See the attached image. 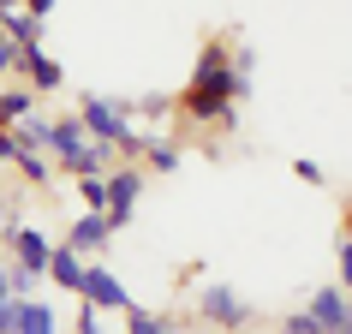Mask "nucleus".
I'll list each match as a JSON object with an SVG mask.
<instances>
[{"label": "nucleus", "instance_id": "obj_1", "mask_svg": "<svg viewBox=\"0 0 352 334\" xmlns=\"http://www.w3.org/2000/svg\"><path fill=\"white\" fill-rule=\"evenodd\" d=\"M245 84L233 72V30L227 36H204L197 48V66H191V84L173 96V113L186 126H209V131H239V102H245Z\"/></svg>", "mask_w": 352, "mask_h": 334}, {"label": "nucleus", "instance_id": "obj_2", "mask_svg": "<svg viewBox=\"0 0 352 334\" xmlns=\"http://www.w3.org/2000/svg\"><path fill=\"white\" fill-rule=\"evenodd\" d=\"M78 120H84V131H90L96 144H108L120 162H138L144 155V131L131 126L138 113H131V102H120V96H96V90H84L78 96Z\"/></svg>", "mask_w": 352, "mask_h": 334}, {"label": "nucleus", "instance_id": "obj_3", "mask_svg": "<svg viewBox=\"0 0 352 334\" xmlns=\"http://www.w3.org/2000/svg\"><path fill=\"white\" fill-rule=\"evenodd\" d=\"M191 316H197V322H209L215 334H245L251 322H257V311L245 304V293H233L227 280H209L204 293H197V311H191Z\"/></svg>", "mask_w": 352, "mask_h": 334}, {"label": "nucleus", "instance_id": "obj_4", "mask_svg": "<svg viewBox=\"0 0 352 334\" xmlns=\"http://www.w3.org/2000/svg\"><path fill=\"white\" fill-rule=\"evenodd\" d=\"M144 162H113L108 167V209H102V221H108V233H126L131 227V209H138V197H144Z\"/></svg>", "mask_w": 352, "mask_h": 334}, {"label": "nucleus", "instance_id": "obj_5", "mask_svg": "<svg viewBox=\"0 0 352 334\" xmlns=\"http://www.w3.org/2000/svg\"><path fill=\"white\" fill-rule=\"evenodd\" d=\"M305 316H311L322 334H346V322H352V293L340 287V280H329V287H316V293L305 298Z\"/></svg>", "mask_w": 352, "mask_h": 334}, {"label": "nucleus", "instance_id": "obj_6", "mask_svg": "<svg viewBox=\"0 0 352 334\" xmlns=\"http://www.w3.org/2000/svg\"><path fill=\"white\" fill-rule=\"evenodd\" d=\"M19 84H24V90H36V96H60V90H66V66H60L42 42H36V48H19Z\"/></svg>", "mask_w": 352, "mask_h": 334}, {"label": "nucleus", "instance_id": "obj_7", "mask_svg": "<svg viewBox=\"0 0 352 334\" xmlns=\"http://www.w3.org/2000/svg\"><path fill=\"white\" fill-rule=\"evenodd\" d=\"M78 298H84V304H96V311H126V304H131V293L120 287V275H113L102 257L84 263V293H78Z\"/></svg>", "mask_w": 352, "mask_h": 334}, {"label": "nucleus", "instance_id": "obj_8", "mask_svg": "<svg viewBox=\"0 0 352 334\" xmlns=\"http://www.w3.org/2000/svg\"><path fill=\"white\" fill-rule=\"evenodd\" d=\"M108 221H102V215H96V209H84V215H72V227H66V251H78V257L90 263V257H102V251H108Z\"/></svg>", "mask_w": 352, "mask_h": 334}, {"label": "nucleus", "instance_id": "obj_9", "mask_svg": "<svg viewBox=\"0 0 352 334\" xmlns=\"http://www.w3.org/2000/svg\"><path fill=\"white\" fill-rule=\"evenodd\" d=\"M144 173H179L186 167V149H179V137H167V131H144Z\"/></svg>", "mask_w": 352, "mask_h": 334}, {"label": "nucleus", "instance_id": "obj_10", "mask_svg": "<svg viewBox=\"0 0 352 334\" xmlns=\"http://www.w3.org/2000/svg\"><path fill=\"white\" fill-rule=\"evenodd\" d=\"M6 167H12V173H19V179H24V186H36V191H48V186H54V179H60V173H54V155H48V149H12V162H6Z\"/></svg>", "mask_w": 352, "mask_h": 334}, {"label": "nucleus", "instance_id": "obj_11", "mask_svg": "<svg viewBox=\"0 0 352 334\" xmlns=\"http://www.w3.org/2000/svg\"><path fill=\"white\" fill-rule=\"evenodd\" d=\"M126 334H186V316L173 311H144V304H126Z\"/></svg>", "mask_w": 352, "mask_h": 334}, {"label": "nucleus", "instance_id": "obj_12", "mask_svg": "<svg viewBox=\"0 0 352 334\" xmlns=\"http://www.w3.org/2000/svg\"><path fill=\"white\" fill-rule=\"evenodd\" d=\"M48 280H54L60 293H84V257L78 251H66V245H54V257H48Z\"/></svg>", "mask_w": 352, "mask_h": 334}, {"label": "nucleus", "instance_id": "obj_13", "mask_svg": "<svg viewBox=\"0 0 352 334\" xmlns=\"http://www.w3.org/2000/svg\"><path fill=\"white\" fill-rule=\"evenodd\" d=\"M36 102H42V96H36V90H24L19 78H12V84H0V131H12L24 113H36Z\"/></svg>", "mask_w": 352, "mask_h": 334}, {"label": "nucleus", "instance_id": "obj_14", "mask_svg": "<svg viewBox=\"0 0 352 334\" xmlns=\"http://www.w3.org/2000/svg\"><path fill=\"white\" fill-rule=\"evenodd\" d=\"M0 30H6V36L19 42V48H36V42H42V19H30L24 6H12V12H0Z\"/></svg>", "mask_w": 352, "mask_h": 334}, {"label": "nucleus", "instance_id": "obj_15", "mask_svg": "<svg viewBox=\"0 0 352 334\" xmlns=\"http://www.w3.org/2000/svg\"><path fill=\"white\" fill-rule=\"evenodd\" d=\"M12 137H19L24 149H48V137H54V113H24L19 126H12Z\"/></svg>", "mask_w": 352, "mask_h": 334}, {"label": "nucleus", "instance_id": "obj_16", "mask_svg": "<svg viewBox=\"0 0 352 334\" xmlns=\"http://www.w3.org/2000/svg\"><path fill=\"white\" fill-rule=\"evenodd\" d=\"M72 186H78V203L84 209H96V215L108 209V173H78Z\"/></svg>", "mask_w": 352, "mask_h": 334}, {"label": "nucleus", "instance_id": "obj_17", "mask_svg": "<svg viewBox=\"0 0 352 334\" xmlns=\"http://www.w3.org/2000/svg\"><path fill=\"white\" fill-rule=\"evenodd\" d=\"M131 113H144V120H155V126H167V120H173V96L149 90V96H138V102H131Z\"/></svg>", "mask_w": 352, "mask_h": 334}, {"label": "nucleus", "instance_id": "obj_18", "mask_svg": "<svg viewBox=\"0 0 352 334\" xmlns=\"http://www.w3.org/2000/svg\"><path fill=\"white\" fill-rule=\"evenodd\" d=\"M233 72H239L245 90L257 84V48H251V42H239V36H233Z\"/></svg>", "mask_w": 352, "mask_h": 334}, {"label": "nucleus", "instance_id": "obj_19", "mask_svg": "<svg viewBox=\"0 0 352 334\" xmlns=\"http://www.w3.org/2000/svg\"><path fill=\"white\" fill-rule=\"evenodd\" d=\"M36 287H42V275H30V269H19V263L6 269V293L12 298H36Z\"/></svg>", "mask_w": 352, "mask_h": 334}, {"label": "nucleus", "instance_id": "obj_20", "mask_svg": "<svg viewBox=\"0 0 352 334\" xmlns=\"http://www.w3.org/2000/svg\"><path fill=\"white\" fill-rule=\"evenodd\" d=\"M12 78H19V42L0 30V84H12Z\"/></svg>", "mask_w": 352, "mask_h": 334}, {"label": "nucleus", "instance_id": "obj_21", "mask_svg": "<svg viewBox=\"0 0 352 334\" xmlns=\"http://www.w3.org/2000/svg\"><path fill=\"white\" fill-rule=\"evenodd\" d=\"M72 334H102V311L78 298V316H72Z\"/></svg>", "mask_w": 352, "mask_h": 334}, {"label": "nucleus", "instance_id": "obj_22", "mask_svg": "<svg viewBox=\"0 0 352 334\" xmlns=\"http://www.w3.org/2000/svg\"><path fill=\"white\" fill-rule=\"evenodd\" d=\"M293 173H298V186H329L322 162H311V155H298V162H293Z\"/></svg>", "mask_w": 352, "mask_h": 334}, {"label": "nucleus", "instance_id": "obj_23", "mask_svg": "<svg viewBox=\"0 0 352 334\" xmlns=\"http://www.w3.org/2000/svg\"><path fill=\"white\" fill-rule=\"evenodd\" d=\"M275 334H316V322H311L305 311H287V316L275 322Z\"/></svg>", "mask_w": 352, "mask_h": 334}, {"label": "nucleus", "instance_id": "obj_24", "mask_svg": "<svg viewBox=\"0 0 352 334\" xmlns=\"http://www.w3.org/2000/svg\"><path fill=\"white\" fill-rule=\"evenodd\" d=\"M0 334H12V293L0 287Z\"/></svg>", "mask_w": 352, "mask_h": 334}, {"label": "nucleus", "instance_id": "obj_25", "mask_svg": "<svg viewBox=\"0 0 352 334\" xmlns=\"http://www.w3.org/2000/svg\"><path fill=\"white\" fill-rule=\"evenodd\" d=\"M209 275V263H186V269H179V287H191V280H204Z\"/></svg>", "mask_w": 352, "mask_h": 334}, {"label": "nucleus", "instance_id": "obj_26", "mask_svg": "<svg viewBox=\"0 0 352 334\" xmlns=\"http://www.w3.org/2000/svg\"><path fill=\"white\" fill-rule=\"evenodd\" d=\"M24 12H30V19H48V12H54V0H24Z\"/></svg>", "mask_w": 352, "mask_h": 334}, {"label": "nucleus", "instance_id": "obj_27", "mask_svg": "<svg viewBox=\"0 0 352 334\" xmlns=\"http://www.w3.org/2000/svg\"><path fill=\"white\" fill-rule=\"evenodd\" d=\"M12 149H19V137H12V131H0V167L12 162Z\"/></svg>", "mask_w": 352, "mask_h": 334}, {"label": "nucleus", "instance_id": "obj_28", "mask_svg": "<svg viewBox=\"0 0 352 334\" xmlns=\"http://www.w3.org/2000/svg\"><path fill=\"white\" fill-rule=\"evenodd\" d=\"M12 6H24V0H0V12H12Z\"/></svg>", "mask_w": 352, "mask_h": 334}, {"label": "nucleus", "instance_id": "obj_29", "mask_svg": "<svg viewBox=\"0 0 352 334\" xmlns=\"http://www.w3.org/2000/svg\"><path fill=\"white\" fill-rule=\"evenodd\" d=\"M0 227H6V191H0Z\"/></svg>", "mask_w": 352, "mask_h": 334}, {"label": "nucleus", "instance_id": "obj_30", "mask_svg": "<svg viewBox=\"0 0 352 334\" xmlns=\"http://www.w3.org/2000/svg\"><path fill=\"white\" fill-rule=\"evenodd\" d=\"M346 334H352V322H346Z\"/></svg>", "mask_w": 352, "mask_h": 334}, {"label": "nucleus", "instance_id": "obj_31", "mask_svg": "<svg viewBox=\"0 0 352 334\" xmlns=\"http://www.w3.org/2000/svg\"><path fill=\"white\" fill-rule=\"evenodd\" d=\"M316 334H322V329H316Z\"/></svg>", "mask_w": 352, "mask_h": 334}]
</instances>
